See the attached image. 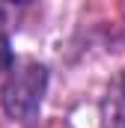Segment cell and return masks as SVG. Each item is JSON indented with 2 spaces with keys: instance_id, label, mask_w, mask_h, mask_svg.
<instances>
[{
  "instance_id": "3957f363",
  "label": "cell",
  "mask_w": 125,
  "mask_h": 128,
  "mask_svg": "<svg viewBox=\"0 0 125 128\" xmlns=\"http://www.w3.org/2000/svg\"><path fill=\"white\" fill-rule=\"evenodd\" d=\"M6 3H15V6H24V3H33V0H6Z\"/></svg>"
},
{
  "instance_id": "7a4b0ae2",
  "label": "cell",
  "mask_w": 125,
  "mask_h": 128,
  "mask_svg": "<svg viewBox=\"0 0 125 128\" xmlns=\"http://www.w3.org/2000/svg\"><path fill=\"white\" fill-rule=\"evenodd\" d=\"M101 128H125V74H119L101 96L98 104Z\"/></svg>"
},
{
  "instance_id": "6da1fadb",
  "label": "cell",
  "mask_w": 125,
  "mask_h": 128,
  "mask_svg": "<svg viewBox=\"0 0 125 128\" xmlns=\"http://www.w3.org/2000/svg\"><path fill=\"white\" fill-rule=\"evenodd\" d=\"M45 92H48V68L36 60H18L6 74V84L0 90V104L12 119L30 122L36 119L45 101Z\"/></svg>"
}]
</instances>
